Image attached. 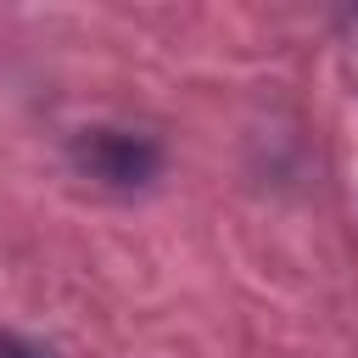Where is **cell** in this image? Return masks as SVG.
I'll use <instances>...</instances> for the list:
<instances>
[{
  "mask_svg": "<svg viewBox=\"0 0 358 358\" xmlns=\"http://www.w3.org/2000/svg\"><path fill=\"white\" fill-rule=\"evenodd\" d=\"M0 358H56V352H50V347H39V341H28V336L0 330Z\"/></svg>",
  "mask_w": 358,
  "mask_h": 358,
  "instance_id": "7a4b0ae2",
  "label": "cell"
},
{
  "mask_svg": "<svg viewBox=\"0 0 358 358\" xmlns=\"http://www.w3.org/2000/svg\"><path fill=\"white\" fill-rule=\"evenodd\" d=\"M73 168L106 190H140L157 179L162 168V145L140 129H112V123H95V129H78L73 145H67Z\"/></svg>",
  "mask_w": 358,
  "mask_h": 358,
  "instance_id": "6da1fadb",
  "label": "cell"
}]
</instances>
